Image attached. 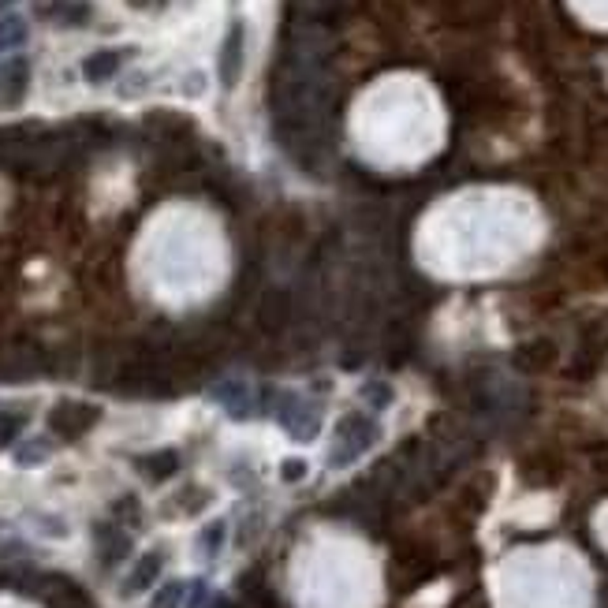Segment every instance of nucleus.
<instances>
[{
    "label": "nucleus",
    "mask_w": 608,
    "mask_h": 608,
    "mask_svg": "<svg viewBox=\"0 0 608 608\" xmlns=\"http://www.w3.org/2000/svg\"><path fill=\"white\" fill-rule=\"evenodd\" d=\"M377 441V425L362 415H347L340 422V441H336V452H333V467H344L351 460H359V455Z\"/></svg>",
    "instance_id": "nucleus-1"
},
{
    "label": "nucleus",
    "mask_w": 608,
    "mask_h": 608,
    "mask_svg": "<svg viewBox=\"0 0 608 608\" xmlns=\"http://www.w3.org/2000/svg\"><path fill=\"white\" fill-rule=\"evenodd\" d=\"M243 57H246V31H243V22L236 19L232 27H228V34H224V45H220V83H224V90H232L239 83Z\"/></svg>",
    "instance_id": "nucleus-2"
},
{
    "label": "nucleus",
    "mask_w": 608,
    "mask_h": 608,
    "mask_svg": "<svg viewBox=\"0 0 608 608\" xmlns=\"http://www.w3.org/2000/svg\"><path fill=\"white\" fill-rule=\"evenodd\" d=\"M97 422V407H86V403H57L53 415H49V429L60 437H79Z\"/></svg>",
    "instance_id": "nucleus-3"
},
{
    "label": "nucleus",
    "mask_w": 608,
    "mask_h": 608,
    "mask_svg": "<svg viewBox=\"0 0 608 608\" xmlns=\"http://www.w3.org/2000/svg\"><path fill=\"white\" fill-rule=\"evenodd\" d=\"M97 534V552H101V564L105 568H112V564H120L123 556L131 552V538L123 534L120 526H112V523H105V526H97L94 530Z\"/></svg>",
    "instance_id": "nucleus-4"
},
{
    "label": "nucleus",
    "mask_w": 608,
    "mask_h": 608,
    "mask_svg": "<svg viewBox=\"0 0 608 608\" xmlns=\"http://www.w3.org/2000/svg\"><path fill=\"white\" fill-rule=\"evenodd\" d=\"M161 564H165V552H146L142 556V560L135 564V571L128 575V582H123V597H135V594H142V590H149V586H154V578L161 575Z\"/></svg>",
    "instance_id": "nucleus-5"
},
{
    "label": "nucleus",
    "mask_w": 608,
    "mask_h": 608,
    "mask_svg": "<svg viewBox=\"0 0 608 608\" xmlns=\"http://www.w3.org/2000/svg\"><path fill=\"white\" fill-rule=\"evenodd\" d=\"M120 64H123V53L120 49H97V53H90L86 60H83V75H86V83H109L112 75L120 71Z\"/></svg>",
    "instance_id": "nucleus-6"
},
{
    "label": "nucleus",
    "mask_w": 608,
    "mask_h": 608,
    "mask_svg": "<svg viewBox=\"0 0 608 608\" xmlns=\"http://www.w3.org/2000/svg\"><path fill=\"white\" fill-rule=\"evenodd\" d=\"M27 79H31V64L27 60H12L0 67V94H4V101H15L27 94Z\"/></svg>",
    "instance_id": "nucleus-7"
},
{
    "label": "nucleus",
    "mask_w": 608,
    "mask_h": 608,
    "mask_svg": "<svg viewBox=\"0 0 608 608\" xmlns=\"http://www.w3.org/2000/svg\"><path fill=\"white\" fill-rule=\"evenodd\" d=\"M139 467H142V474L149 481H165V478H172L175 470H180V455L165 448V452H154V455H142Z\"/></svg>",
    "instance_id": "nucleus-8"
},
{
    "label": "nucleus",
    "mask_w": 608,
    "mask_h": 608,
    "mask_svg": "<svg viewBox=\"0 0 608 608\" xmlns=\"http://www.w3.org/2000/svg\"><path fill=\"white\" fill-rule=\"evenodd\" d=\"M27 41V22L19 15H0V53H8V49H19Z\"/></svg>",
    "instance_id": "nucleus-9"
},
{
    "label": "nucleus",
    "mask_w": 608,
    "mask_h": 608,
    "mask_svg": "<svg viewBox=\"0 0 608 608\" xmlns=\"http://www.w3.org/2000/svg\"><path fill=\"white\" fill-rule=\"evenodd\" d=\"M41 460H49V444H45V441H31V444L15 448V463H19V467H34V463H41Z\"/></svg>",
    "instance_id": "nucleus-10"
},
{
    "label": "nucleus",
    "mask_w": 608,
    "mask_h": 608,
    "mask_svg": "<svg viewBox=\"0 0 608 608\" xmlns=\"http://www.w3.org/2000/svg\"><path fill=\"white\" fill-rule=\"evenodd\" d=\"M22 415H8V411H0V448L4 444H12L15 437H19V429H22Z\"/></svg>",
    "instance_id": "nucleus-11"
},
{
    "label": "nucleus",
    "mask_w": 608,
    "mask_h": 608,
    "mask_svg": "<svg viewBox=\"0 0 608 608\" xmlns=\"http://www.w3.org/2000/svg\"><path fill=\"white\" fill-rule=\"evenodd\" d=\"M224 545V523H210L201 530V552L206 556H217V549Z\"/></svg>",
    "instance_id": "nucleus-12"
},
{
    "label": "nucleus",
    "mask_w": 608,
    "mask_h": 608,
    "mask_svg": "<svg viewBox=\"0 0 608 608\" xmlns=\"http://www.w3.org/2000/svg\"><path fill=\"white\" fill-rule=\"evenodd\" d=\"M180 597H183V582H168L149 608H180Z\"/></svg>",
    "instance_id": "nucleus-13"
},
{
    "label": "nucleus",
    "mask_w": 608,
    "mask_h": 608,
    "mask_svg": "<svg viewBox=\"0 0 608 608\" xmlns=\"http://www.w3.org/2000/svg\"><path fill=\"white\" fill-rule=\"evenodd\" d=\"M281 474H284V481H299L302 474H307V467H302L299 460H291V463H284V470H281Z\"/></svg>",
    "instance_id": "nucleus-14"
},
{
    "label": "nucleus",
    "mask_w": 608,
    "mask_h": 608,
    "mask_svg": "<svg viewBox=\"0 0 608 608\" xmlns=\"http://www.w3.org/2000/svg\"><path fill=\"white\" fill-rule=\"evenodd\" d=\"M8 4H12V0H0V12H4V8H8Z\"/></svg>",
    "instance_id": "nucleus-15"
}]
</instances>
